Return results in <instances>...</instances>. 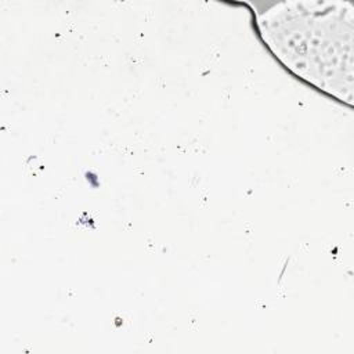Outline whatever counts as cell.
Segmentation results:
<instances>
[{"instance_id":"cell-1","label":"cell","mask_w":354,"mask_h":354,"mask_svg":"<svg viewBox=\"0 0 354 354\" xmlns=\"http://www.w3.org/2000/svg\"><path fill=\"white\" fill-rule=\"evenodd\" d=\"M257 26L288 69L351 104L353 8L348 3H282L259 15Z\"/></svg>"}]
</instances>
